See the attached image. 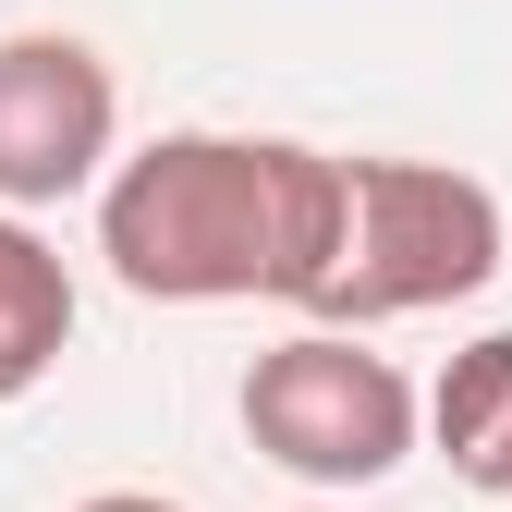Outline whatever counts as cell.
<instances>
[{"instance_id":"cell-5","label":"cell","mask_w":512,"mask_h":512,"mask_svg":"<svg viewBox=\"0 0 512 512\" xmlns=\"http://www.w3.org/2000/svg\"><path fill=\"white\" fill-rule=\"evenodd\" d=\"M61 354H74V269L25 208H0V403H25Z\"/></svg>"},{"instance_id":"cell-8","label":"cell","mask_w":512,"mask_h":512,"mask_svg":"<svg viewBox=\"0 0 512 512\" xmlns=\"http://www.w3.org/2000/svg\"><path fill=\"white\" fill-rule=\"evenodd\" d=\"M305 512H354V500H305Z\"/></svg>"},{"instance_id":"cell-7","label":"cell","mask_w":512,"mask_h":512,"mask_svg":"<svg viewBox=\"0 0 512 512\" xmlns=\"http://www.w3.org/2000/svg\"><path fill=\"white\" fill-rule=\"evenodd\" d=\"M74 512H183V500H159V488H98V500H74Z\"/></svg>"},{"instance_id":"cell-2","label":"cell","mask_w":512,"mask_h":512,"mask_svg":"<svg viewBox=\"0 0 512 512\" xmlns=\"http://www.w3.org/2000/svg\"><path fill=\"white\" fill-rule=\"evenodd\" d=\"M500 256H512V220L476 171H452V159H342V232H330V269H317L305 317L391 330V317L488 293Z\"/></svg>"},{"instance_id":"cell-3","label":"cell","mask_w":512,"mask_h":512,"mask_svg":"<svg viewBox=\"0 0 512 512\" xmlns=\"http://www.w3.org/2000/svg\"><path fill=\"white\" fill-rule=\"evenodd\" d=\"M244 439H256V464H281L293 488L317 500H354L378 476H403L427 452V391L378 354L366 330H330V317H305L293 342H269L244 366V391H232Z\"/></svg>"},{"instance_id":"cell-9","label":"cell","mask_w":512,"mask_h":512,"mask_svg":"<svg viewBox=\"0 0 512 512\" xmlns=\"http://www.w3.org/2000/svg\"><path fill=\"white\" fill-rule=\"evenodd\" d=\"M500 512H512V500H500Z\"/></svg>"},{"instance_id":"cell-6","label":"cell","mask_w":512,"mask_h":512,"mask_svg":"<svg viewBox=\"0 0 512 512\" xmlns=\"http://www.w3.org/2000/svg\"><path fill=\"white\" fill-rule=\"evenodd\" d=\"M427 452L452 464L464 488L512 500V330H476L427 391Z\"/></svg>"},{"instance_id":"cell-4","label":"cell","mask_w":512,"mask_h":512,"mask_svg":"<svg viewBox=\"0 0 512 512\" xmlns=\"http://www.w3.org/2000/svg\"><path fill=\"white\" fill-rule=\"evenodd\" d=\"M122 159V86L74 25H13L0 37V208H61L98 196Z\"/></svg>"},{"instance_id":"cell-1","label":"cell","mask_w":512,"mask_h":512,"mask_svg":"<svg viewBox=\"0 0 512 512\" xmlns=\"http://www.w3.org/2000/svg\"><path fill=\"white\" fill-rule=\"evenodd\" d=\"M342 159L305 135H147L98 183V256L135 305H293L330 269Z\"/></svg>"}]
</instances>
